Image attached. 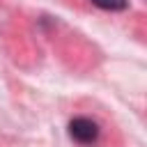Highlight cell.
<instances>
[{
    "label": "cell",
    "instance_id": "6da1fadb",
    "mask_svg": "<svg viewBox=\"0 0 147 147\" xmlns=\"http://www.w3.org/2000/svg\"><path fill=\"white\" fill-rule=\"evenodd\" d=\"M69 136L80 145H92L99 138V124L90 117H74L69 122Z\"/></svg>",
    "mask_w": 147,
    "mask_h": 147
},
{
    "label": "cell",
    "instance_id": "7a4b0ae2",
    "mask_svg": "<svg viewBox=\"0 0 147 147\" xmlns=\"http://www.w3.org/2000/svg\"><path fill=\"white\" fill-rule=\"evenodd\" d=\"M92 5H96L99 9H108V11H124L129 7V0H92Z\"/></svg>",
    "mask_w": 147,
    "mask_h": 147
}]
</instances>
